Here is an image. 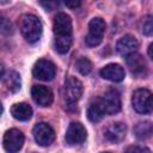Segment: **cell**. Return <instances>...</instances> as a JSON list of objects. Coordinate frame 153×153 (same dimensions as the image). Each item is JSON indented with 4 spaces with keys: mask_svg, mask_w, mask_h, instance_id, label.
I'll use <instances>...</instances> for the list:
<instances>
[{
    "mask_svg": "<svg viewBox=\"0 0 153 153\" xmlns=\"http://www.w3.org/2000/svg\"><path fill=\"white\" fill-rule=\"evenodd\" d=\"M104 32H105V22L99 17L91 19V22L88 23V32L85 37L86 44L88 47H97L103 41Z\"/></svg>",
    "mask_w": 153,
    "mask_h": 153,
    "instance_id": "277c9868",
    "label": "cell"
},
{
    "mask_svg": "<svg viewBox=\"0 0 153 153\" xmlns=\"http://www.w3.org/2000/svg\"><path fill=\"white\" fill-rule=\"evenodd\" d=\"M41 5H42V6H44L47 11H51V10H54L56 6H59V2H56V1H48V2L42 1V2H41Z\"/></svg>",
    "mask_w": 153,
    "mask_h": 153,
    "instance_id": "cb8c5ba5",
    "label": "cell"
},
{
    "mask_svg": "<svg viewBox=\"0 0 153 153\" xmlns=\"http://www.w3.org/2000/svg\"><path fill=\"white\" fill-rule=\"evenodd\" d=\"M1 31L5 35H10L12 32V24L5 17H1Z\"/></svg>",
    "mask_w": 153,
    "mask_h": 153,
    "instance_id": "7402d4cb",
    "label": "cell"
},
{
    "mask_svg": "<svg viewBox=\"0 0 153 153\" xmlns=\"http://www.w3.org/2000/svg\"><path fill=\"white\" fill-rule=\"evenodd\" d=\"M124 153H151V151L146 147H137V146H130L127 148Z\"/></svg>",
    "mask_w": 153,
    "mask_h": 153,
    "instance_id": "603a6c76",
    "label": "cell"
},
{
    "mask_svg": "<svg viewBox=\"0 0 153 153\" xmlns=\"http://www.w3.org/2000/svg\"><path fill=\"white\" fill-rule=\"evenodd\" d=\"M31 96L35 103L41 106H49L54 99L51 90L44 85H33L31 88Z\"/></svg>",
    "mask_w": 153,
    "mask_h": 153,
    "instance_id": "8fae6325",
    "label": "cell"
},
{
    "mask_svg": "<svg viewBox=\"0 0 153 153\" xmlns=\"http://www.w3.org/2000/svg\"><path fill=\"white\" fill-rule=\"evenodd\" d=\"M65 5L67 6V7H69V8H76V7H79L80 5H81V2L80 1H65Z\"/></svg>",
    "mask_w": 153,
    "mask_h": 153,
    "instance_id": "d4e9b609",
    "label": "cell"
},
{
    "mask_svg": "<svg viewBox=\"0 0 153 153\" xmlns=\"http://www.w3.org/2000/svg\"><path fill=\"white\" fill-rule=\"evenodd\" d=\"M54 31V47L57 53L66 54L72 45V20L69 16L60 12L54 18L53 24Z\"/></svg>",
    "mask_w": 153,
    "mask_h": 153,
    "instance_id": "6da1fadb",
    "label": "cell"
},
{
    "mask_svg": "<svg viewBox=\"0 0 153 153\" xmlns=\"http://www.w3.org/2000/svg\"><path fill=\"white\" fill-rule=\"evenodd\" d=\"M81 94H82L81 81L74 76L67 78V80L65 82V87H63V96H65L66 103L74 104L75 102H78L80 99Z\"/></svg>",
    "mask_w": 153,
    "mask_h": 153,
    "instance_id": "8992f818",
    "label": "cell"
},
{
    "mask_svg": "<svg viewBox=\"0 0 153 153\" xmlns=\"http://www.w3.org/2000/svg\"><path fill=\"white\" fill-rule=\"evenodd\" d=\"M105 109L102 102V98H94L87 109V117L91 122H99L105 116Z\"/></svg>",
    "mask_w": 153,
    "mask_h": 153,
    "instance_id": "2e32d148",
    "label": "cell"
},
{
    "mask_svg": "<svg viewBox=\"0 0 153 153\" xmlns=\"http://www.w3.org/2000/svg\"><path fill=\"white\" fill-rule=\"evenodd\" d=\"M76 69L82 74V75H87L91 73L92 71V62L87 59V57H80L76 63H75Z\"/></svg>",
    "mask_w": 153,
    "mask_h": 153,
    "instance_id": "44dd1931",
    "label": "cell"
},
{
    "mask_svg": "<svg viewBox=\"0 0 153 153\" xmlns=\"http://www.w3.org/2000/svg\"><path fill=\"white\" fill-rule=\"evenodd\" d=\"M137 47H139V42L133 35H124L122 38L118 39V42L116 44L117 51L122 56H126V57L136 53Z\"/></svg>",
    "mask_w": 153,
    "mask_h": 153,
    "instance_id": "7c38bea8",
    "label": "cell"
},
{
    "mask_svg": "<svg viewBox=\"0 0 153 153\" xmlns=\"http://www.w3.org/2000/svg\"><path fill=\"white\" fill-rule=\"evenodd\" d=\"M19 27L23 37L30 43L37 42L42 36V23L33 14H24L20 19Z\"/></svg>",
    "mask_w": 153,
    "mask_h": 153,
    "instance_id": "7a4b0ae2",
    "label": "cell"
},
{
    "mask_svg": "<svg viewBox=\"0 0 153 153\" xmlns=\"http://www.w3.org/2000/svg\"><path fill=\"white\" fill-rule=\"evenodd\" d=\"M4 148L8 153H18L24 145V135L18 129H10L4 135Z\"/></svg>",
    "mask_w": 153,
    "mask_h": 153,
    "instance_id": "5b68a950",
    "label": "cell"
},
{
    "mask_svg": "<svg viewBox=\"0 0 153 153\" xmlns=\"http://www.w3.org/2000/svg\"><path fill=\"white\" fill-rule=\"evenodd\" d=\"M100 75L112 82H120L124 79V69L117 63H109L100 69Z\"/></svg>",
    "mask_w": 153,
    "mask_h": 153,
    "instance_id": "9a60e30c",
    "label": "cell"
},
{
    "mask_svg": "<svg viewBox=\"0 0 153 153\" xmlns=\"http://www.w3.org/2000/svg\"><path fill=\"white\" fill-rule=\"evenodd\" d=\"M126 136V126L121 122L110 123L104 130V137L112 143L122 141Z\"/></svg>",
    "mask_w": 153,
    "mask_h": 153,
    "instance_id": "4fadbf2b",
    "label": "cell"
},
{
    "mask_svg": "<svg viewBox=\"0 0 153 153\" xmlns=\"http://www.w3.org/2000/svg\"><path fill=\"white\" fill-rule=\"evenodd\" d=\"M11 114L16 120L27 121L32 116V109L26 103H16L11 108Z\"/></svg>",
    "mask_w": 153,
    "mask_h": 153,
    "instance_id": "e0dca14e",
    "label": "cell"
},
{
    "mask_svg": "<svg viewBox=\"0 0 153 153\" xmlns=\"http://www.w3.org/2000/svg\"><path fill=\"white\" fill-rule=\"evenodd\" d=\"M131 104L136 112L146 115L153 112V94L146 88H139L133 93Z\"/></svg>",
    "mask_w": 153,
    "mask_h": 153,
    "instance_id": "3957f363",
    "label": "cell"
},
{
    "mask_svg": "<svg viewBox=\"0 0 153 153\" xmlns=\"http://www.w3.org/2000/svg\"><path fill=\"white\" fill-rule=\"evenodd\" d=\"M100 98H102L106 115H114L121 110V97L116 90L114 88L108 90L104 93V96Z\"/></svg>",
    "mask_w": 153,
    "mask_h": 153,
    "instance_id": "30bf717a",
    "label": "cell"
},
{
    "mask_svg": "<svg viewBox=\"0 0 153 153\" xmlns=\"http://www.w3.org/2000/svg\"><path fill=\"white\" fill-rule=\"evenodd\" d=\"M32 74L36 79L42 81H50L54 79L56 74V67L51 61L48 60H38L32 69Z\"/></svg>",
    "mask_w": 153,
    "mask_h": 153,
    "instance_id": "52a82bcc",
    "label": "cell"
},
{
    "mask_svg": "<svg viewBox=\"0 0 153 153\" xmlns=\"http://www.w3.org/2000/svg\"><path fill=\"white\" fill-rule=\"evenodd\" d=\"M32 134H33V137H35L36 142L39 146H49L55 140L54 129L48 123H44V122L37 123L33 127Z\"/></svg>",
    "mask_w": 153,
    "mask_h": 153,
    "instance_id": "ba28073f",
    "label": "cell"
},
{
    "mask_svg": "<svg viewBox=\"0 0 153 153\" xmlns=\"http://www.w3.org/2000/svg\"><path fill=\"white\" fill-rule=\"evenodd\" d=\"M153 134V124L148 121L140 122L134 127V135L140 140H146Z\"/></svg>",
    "mask_w": 153,
    "mask_h": 153,
    "instance_id": "ac0fdd59",
    "label": "cell"
},
{
    "mask_svg": "<svg viewBox=\"0 0 153 153\" xmlns=\"http://www.w3.org/2000/svg\"><path fill=\"white\" fill-rule=\"evenodd\" d=\"M127 66L129 67V71L135 76H142L146 73V61L139 53H134L126 57Z\"/></svg>",
    "mask_w": 153,
    "mask_h": 153,
    "instance_id": "5bb4252c",
    "label": "cell"
},
{
    "mask_svg": "<svg viewBox=\"0 0 153 153\" xmlns=\"http://www.w3.org/2000/svg\"><path fill=\"white\" fill-rule=\"evenodd\" d=\"M148 55H149V57L153 60V43L149 44V47H148Z\"/></svg>",
    "mask_w": 153,
    "mask_h": 153,
    "instance_id": "484cf974",
    "label": "cell"
},
{
    "mask_svg": "<svg viewBox=\"0 0 153 153\" xmlns=\"http://www.w3.org/2000/svg\"><path fill=\"white\" fill-rule=\"evenodd\" d=\"M2 79H4V81L6 82L7 88H8L11 92H17V91L20 90L22 80H20V75H19L17 72L12 71V72H10V73L7 74V76H4Z\"/></svg>",
    "mask_w": 153,
    "mask_h": 153,
    "instance_id": "d6986e66",
    "label": "cell"
},
{
    "mask_svg": "<svg viewBox=\"0 0 153 153\" xmlns=\"http://www.w3.org/2000/svg\"><path fill=\"white\" fill-rule=\"evenodd\" d=\"M86 136H87V133L85 127L79 122H72L67 128L65 139L68 145L75 146V145L82 143L86 140Z\"/></svg>",
    "mask_w": 153,
    "mask_h": 153,
    "instance_id": "9c48e42d",
    "label": "cell"
},
{
    "mask_svg": "<svg viewBox=\"0 0 153 153\" xmlns=\"http://www.w3.org/2000/svg\"><path fill=\"white\" fill-rule=\"evenodd\" d=\"M105 153H106V152H105Z\"/></svg>",
    "mask_w": 153,
    "mask_h": 153,
    "instance_id": "4316f807",
    "label": "cell"
},
{
    "mask_svg": "<svg viewBox=\"0 0 153 153\" xmlns=\"http://www.w3.org/2000/svg\"><path fill=\"white\" fill-rule=\"evenodd\" d=\"M141 32L146 36H153V16L148 14L141 20Z\"/></svg>",
    "mask_w": 153,
    "mask_h": 153,
    "instance_id": "ffe728a7",
    "label": "cell"
}]
</instances>
